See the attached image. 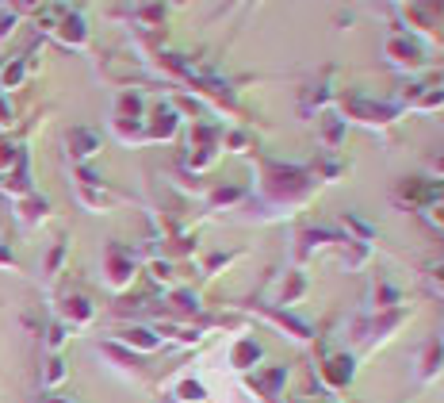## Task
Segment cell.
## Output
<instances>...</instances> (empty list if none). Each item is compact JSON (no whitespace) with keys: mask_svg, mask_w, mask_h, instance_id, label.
<instances>
[{"mask_svg":"<svg viewBox=\"0 0 444 403\" xmlns=\"http://www.w3.org/2000/svg\"><path fill=\"white\" fill-rule=\"evenodd\" d=\"M20 73H23V70H20V65H12V70H8V73H4V85H16V81H20Z\"/></svg>","mask_w":444,"mask_h":403,"instance_id":"obj_1","label":"cell"}]
</instances>
